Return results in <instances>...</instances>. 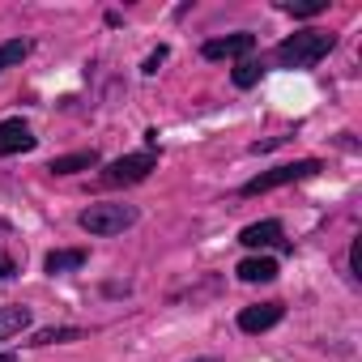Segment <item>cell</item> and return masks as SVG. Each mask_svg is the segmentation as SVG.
<instances>
[{
    "mask_svg": "<svg viewBox=\"0 0 362 362\" xmlns=\"http://www.w3.org/2000/svg\"><path fill=\"white\" fill-rule=\"evenodd\" d=\"M332 47H337V35L332 30H298L286 43H277V64H286V69H311Z\"/></svg>",
    "mask_w": 362,
    "mask_h": 362,
    "instance_id": "cell-1",
    "label": "cell"
},
{
    "mask_svg": "<svg viewBox=\"0 0 362 362\" xmlns=\"http://www.w3.org/2000/svg\"><path fill=\"white\" fill-rule=\"evenodd\" d=\"M320 170H324V162H320V158H303V162L273 166V170H264V175L247 179V184H243V197H260V192H273V188L298 184V179H311V175H320Z\"/></svg>",
    "mask_w": 362,
    "mask_h": 362,
    "instance_id": "cell-2",
    "label": "cell"
},
{
    "mask_svg": "<svg viewBox=\"0 0 362 362\" xmlns=\"http://www.w3.org/2000/svg\"><path fill=\"white\" fill-rule=\"evenodd\" d=\"M153 166H158V153H153V149H141V153H128V158H115L111 166H103L98 184H103V188H128V184L149 179Z\"/></svg>",
    "mask_w": 362,
    "mask_h": 362,
    "instance_id": "cell-3",
    "label": "cell"
},
{
    "mask_svg": "<svg viewBox=\"0 0 362 362\" xmlns=\"http://www.w3.org/2000/svg\"><path fill=\"white\" fill-rule=\"evenodd\" d=\"M77 222H81V230H90V235H119V230H128V226L136 222V205H115V201L90 205Z\"/></svg>",
    "mask_w": 362,
    "mask_h": 362,
    "instance_id": "cell-4",
    "label": "cell"
},
{
    "mask_svg": "<svg viewBox=\"0 0 362 362\" xmlns=\"http://www.w3.org/2000/svg\"><path fill=\"white\" fill-rule=\"evenodd\" d=\"M201 52H205V60H243V56L256 52V35L239 30V35H226V39H209Z\"/></svg>",
    "mask_w": 362,
    "mask_h": 362,
    "instance_id": "cell-5",
    "label": "cell"
},
{
    "mask_svg": "<svg viewBox=\"0 0 362 362\" xmlns=\"http://www.w3.org/2000/svg\"><path fill=\"white\" fill-rule=\"evenodd\" d=\"M35 149V132L26 119H0V158H13Z\"/></svg>",
    "mask_w": 362,
    "mask_h": 362,
    "instance_id": "cell-6",
    "label": "cell"
},
{
    "mask_svg": "<svg viewBox=\"0 0 362 362\" xmlns=\"http://www.w3.org/2000/svg\"><path fill=\"white\" fill-rule=\"evenodd\" d=\"M239 243L243 247H286V230L277 218H264V222H252L239 230Z\"/></svg>",
    "mask_w": 362,
    "mask_h": 362,
    "instance_id": "cell-7",
    "label": "cell"
},
{
    "mask_svg": "<svg viewBox=\"0 0 362 362\" xmlns=\"http://www.w3.org/2000/svg\"><path fill=\"white\" fill-rule=\"evenodd\" d=\"M281 315H286L281 303H252L239 311V328L243 332H269L273 324H281Z\"/></svg>",
    "mask_w": 362,
    "mask_h": 362,
    "instance_id": "cell-8",
    "label": "cell"
},
{
    "mask_svg": "<svg viewBox=\"0 0 362 362\" xmlns=\"http://www.w3.org/2000/svg\"><path fill=\"white\" fill-rule=\"evenodd\" d=\"M86 264V252L81 247H56V252H47V260H43V269L56 277V273H73V269H81Z\"/></svg>",
    "mask_w": 362,
    "mask_h": 362,
    "instance_id": "cell-9",
    "label": "cell"
},
{
    "mask_svg": "<svg viewBox=\"0 0 362 362\" xmlns=\"http://www.w3.org/2000/svg\"><path fill=\"white\" fill-rule=\"evenodd\" d=\"M90 166H98V149H81V153H64V158H56L47 170L52 175H77V170H90Z\"/></svg>",
    "mask_w": 362,
    "mask_h": 362,
    "instance_id": "cell-10",
    "label": "cell"
},
{
    "mask_svg": "<svg viewBox=\"0 0 362 362\" xmlns=\"http://www.w3.org/2000/svg\"><path fill=\"white\" fill-rule=\"evenodd\" d=\"M235 273H239L243 281H273V277H277V260H273V256H247Z\"/></svg>",
    "mask_w": 362,
    "mask_h": 362,
    "instance_id": "cell-11",
    "label": "cell"
},
{
    "mask_svg": "<svg viewBox=\"0 0 362 362\" xmlns=\"http://www.w3.org/2000/svg\"><path fill=\"white\" fill-rule=\"evenodd\" d=\"M22 328H30V307H0V341L18 337Z\"/></svg>",
    "mask_w": 362,
    "mask_h": 362,
    "instance_id": "cell-12",
    "label": "cell"
},
{
    "mask_svg": "<svg viewBox=\"0 0 362 362\" xmlns=\"http://www.w3.org/2000/svg\"><path fill=\"white\" fill-rule=\"evenodd\" d=\"M26 56H30V43H26V39H9V43H0V73L13 69V64H22Z\"/></svg>",
    "mask_w": 362,
    "mask_h": 362,
    "instance_id": "cell-13",
    "label": "cell"
},
{
    "mask_svg": "<svg viewBox=\"0 0 362 362\" xmlns=\"http://www.w3.org/2000/svg\"><path fill=\"white\" fill-rule=\"evenodd\" d=\"M81 337H86L81 328H39L30 345H60V341H81Z\"/></svg>",
    "mask_w": 362,
    "mask_h": 362,
    "instance_id": "cell-14",
    "label": "cell"
},
{
    "mask_svg": "<svg viewBox=\"0 0 362 362\" xmlns=\"http://www.w3.org/2000/svg\"><path fill=\"white\" fill-rule=\"evenodd\" d=\"M324 9H328V0H298V5H290V0H286V13H294V18H315Z\"/></svg>",
    "mask_w": 362,
    "mask_h": 362,
    "instance_id": "cell-15",
    "label": "cell"
},
{
    "mask_svg": "<svg viewBox=\"0 0 362 362\" xmlns=\"http://www.w3.org/2000/svg\"><path fill=\"white\" fill-rule=\"evenodd\" d=\"M256 81H260V64H256V60H243V64L235 69V86L247 90V86H256Z\"/></svg>",
    "mask_w": 362,
    "mask_h": 362,
    "instance_id": "cell-16",
    "label": "cell"
},
{
    "mask_svg": "<svg viewBox=\"0 0 362 362\" xmlns=\"http://www.w3.org/2000/svg\"><path fill=\"white\" fill-rule=\"evenodd\" d=\"M349 273H354V277H362V239H354V243H349Z\"/></svg>",
    "mask_w": 362,
    "mask_h": 362,
    "instance_id": "cell-17",
    "label": "cell"
},
{
    "mask_svg": "<svg viewBox=\"0 0 362 362\" xmlns=\"http://www.w3.org/2000/svg\"><path fill=\"white\" fill-rule=\"evenodd\" d=\"M13 273H18V260H13V256H9L5 247H0V281H9Z\"/></svg>",
    "mask_w": 362,
    "mask_h": 362,
    "instance_id": "cell-18",
    "label": "cell"
},
{
    "mask_svg": "<svg viewBox=\"0 0 362 362\" xmlns=\"http://www.w3.org/2000/svg\"><path fill=\"white\" fill-rule=\"evenodd\" d=\"M162 60H166V47H158V52L145 60V69H141V73H158V64H162Z\"/></svg>",
    "mask_w": 362,
    "mask_h": 362,
    "instance_id": "cell-19",
    "label": "cell"
},
{
    "mask_svg": "<svg viewBox=\"0 0 362 362\" xmlns=\"http://www.w3.org/2000/svg\"><path fill=\"white\" fill-rule=\"evenodd\" d=\"M192 362H218V358H192Z\"/></svg>",
    "mask_w": 362,
    "mask_h": 362,
    "instance_id": "cell-20",
    "label": "cell"
}]
</instances>
